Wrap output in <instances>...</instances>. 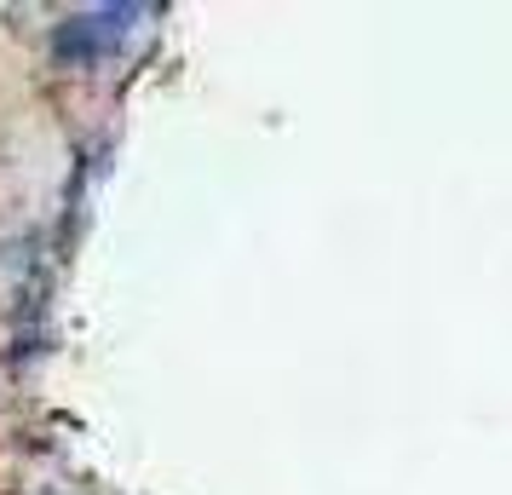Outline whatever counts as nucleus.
<instances>
[{
    "mask_svg": "<svg viewBox=\"0 0 512 495\" xmlns=\"http://www.w3.org/2000/svg\"><path fill=\"white\" fill-rule=\"evenodd\" d=\"M127 18H139V6H104V12H81L70 24H58L52 35V52L58 58H75V64H93L98 52H110L127 35Z\"/></svg>",
    "mask_w": 512,
    "mask_h": 495,
    "instance_id": "nucleus-1",
    "label": "nucleus"
}]
</instances>
